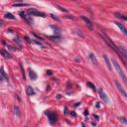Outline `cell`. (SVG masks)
Listing matches in <instances>:
<instances>
[{
  "instance_id": "6da1fadb",
  "label": "cell",
  "mask_w": 127,
  "mask_h": 127,
  "mask_svg": "<svg viewBox=\"0 0 127 127\" xmlns=\"http://www.w3.org/2000/svg\"><path fill=\"white\" fill-rule=\"evenodd\" d=\"M112 63H113V66H114V68H115V69H116V71L119 74V76H120V78L123 80V81L124 82H126L127 83V79H126V77H125V75H124V72L122 71V69H121V68L119 67V65H118V63L115 61V60H112Z\"/></svg>"
},
{
  "instance_id": "7a4b0ae2",
  "label": "cell",
  "mask_w": 127,
  "mask_h": 127,
  "mask_svg": "<svg viewBox=\"0 0 127 127\" xmlns=\"http://www.w3.org/2000/svg\"><path fill=\"white\" fill-rule=\"evenodd\" d=\"M28 14H30L32 16H37V17H46L45 13L37 11V10H35V9H29L28 10Z\"/></svg>"
},
{
  "instance_id": "3957f363",
  "label": "cell",
  "mask_w": 127,
  "mask_h": 127,
  "mask_svg": "<svg viewBox=\"0 0 127 127\" xmlns=\"http://www.w3.org/2000/svg\"><path fill=\"white\" fill-rule=\"evenodd\" d=\"M115 85H116L117 89L119 90V92H120V93L124 96V98H126V99H127V92H126L125 90L123 89V87H122V85L119 83V81H115Z\"/></svg>"
},
{
  "instance_id": "277c9868",
  "label": "cell",
  "mask_w": 127,
  "mask_h": 127,
  "mask_svg": "<svg viewBox=\"0 0 127 127\" xmlns=\"http://www.w3.org/2000/svg\"><path fill=\"white\" fill-rule=\"evenodd\" d=\"M46 114L48 115L51 124H54V123H55V122L57 121V116H56V114H54L53 112H47Z\"/></svg>"
},
{
  "instance_id": "5b68a950",
  "label": "cell",
  "mask_w": 127,
  "mask_h": 127,
  "mask_svg": "<svg viewBox=\"0 0 127 127\" xmlns=\"http://www.w3.org/2000/svg\"><path fill=\"white\" fill-rule=\"evenodd\" d=\"M117 48H118V51L120 53V55L123 56V57H125L127 59V50L122 45H117Z\"/></svg>"
},
{
  "instance_id": "8992f818",
  "label": "cell",
  "mask_w": 127,
  "mask_h": 127,
  "mask_svg": "<svg viewBox=\"0 0 127 127\" xmlns=\"http://www.w3.org/2000/svg\"><path fill=\"white\" fill-rule=\"evenodd\" d=\"M98 92H99V95H100L101 99H103V101H104V102H108V101H109V100H108V97H107L106 93L103 92V89H102V88H99Z\"/></svg>"
},
{
  "instance_id": "52a82bcc",
  "label": "cell",
  "mask_w": 127,
  "mask_h": 127,
  "mask_svg": "<svg viewBox=\"0 0 127 127\" xmlns=\"http://www.w3.org/2000/svg\"><path fill=\"white\" fill-rule=\"evenodd\" d=\"M81 19L85 22V24H86V26L89 28V29H92L93 28V26H92V21H90L87 17H85V16H81Z\"/></svg>"
},
{
  "instance_id": "ba28073f",
  "label": "cell",
  "mask_w": 127,
  "mask_h": 127,
  "mask_svg": "<svg viewBox=\"0 0 127 127\" xmlns=\"http://www.w3.org/2000/svg\"><path fill=\"white\" fill-rule=\"evenodd\" d=\"M115 24H116V26H117V27H118V28L123 32L124 35H127V29H126L122 24H120V23H115Z\"/></svg>"
},
{
  "instance_id": "9c48e42d",
  "label": "cell",
  "mask_w": 127,
  "mask_h": 127,
  "mask_svg": "<svg viewBox=\"0 0 127 127\" xmlns=\"http://www.w3.org/2000/svg\"><path fill=\"white\" fill-rule=\"evenodd\" d=\"M29 75H30V78H31V80H36L37 79V74L33 70V69H30L29 70Z\"/></svg>"
},
{
  "instance_id": "30bf717a",
  "label": "cell",
  "mask_w": 127,
  "mask_h": 127,
  "mask_svg": "<svg viewBox=\"0 0 127 127\" xmlns=\"http://www.w3.org/2000/svg\"><path fill=\"white\" fill-rule=\"evenodd\" d=\"M103 58H104V61H105V63H106V66H107V68H108V69H109L111 70V69H112V67H111V64H110L109 60H108L107 56H104Z\"/></svg>"
},
{
  "instance_id": "8fae6325",
  "label": "cell",
  "mask_w": 127,
  "mask_h": 127,
  "mask_svg": "<svg viewBox=\"0 0 127 127\" xmlns=\"http://www.w3.org/2000/svg\"><path fill=\"white\" fill-rule=\"evenodd\" d=\"M27 94L28 95H34L35 94V92H34V89L31 87V86H27Z\"/></svg>"
},
{
  "instance_id": "7c38bea8",
  "label": "cell",
  "mask_w": 127,
  "mask_h": 127,
  "mask_svg": "<svg viewBox=\"0 0 127 127\" xmlns=\"http://www.w3.org/2000/svg\"><path fill=\"white\" fill-rule=\"evenodd\" d=\"M89 58L92 59V61L93 62V64H94V65H98V62H97V60H96V58L94 57L93 54H90V55H89Z\"/></svg>"
},
{
  "instance_id": "4fadbf2b",
  "label": "cell",
  "mask_w": 127,
  "mask_h": 127,
  "mask_svg": "<svg viewBox=\"0 0 127 127\" xmlns=\"http://www.w3.org/2000/svg\"><path fill=\"white\" fill-rule=\"evenodd\" d=\"M1 54H2V55H3L5 58H8V59H10V58H11V55H10V54H9V53H7V52H5L4 50H2V51H1Z\"/></svg>"
},
{
  "instance_id": "5bb4252c",
  "label": "cell",
  "mask_w": 127,
  "mask_h": 127,
  "mask_svg": "<svg viewBox=\"0 0 127 127\" xmlns=\"http://www.w3.org/2000/svg\"><path fill=\"white\" fill-rule=\"evenodd\" d=\"M5 18H7V19H12V20H15V17H14L11 13H6V14H5Z\"/></svg>"
},
{
  "instance_id": "9a60e30c",
  "label": "cell",
  "mask_w": 127,
  "mask_h": 127,
  "mask_svg": "<svg viewBox=\"0 0 127 127\" xmlns=\"http://www.w3.org/2000/svg\"><path fill=\"white\" fill-rule=\"evenodd\" d=\"M115 16H116V17H118V18H120V19H123V20L127 21V17H124L123 15H121V14H119V13H116V14H115Z\"/></svg>"
},
{
  "instance_id": "2e32d148",
  "label": "cell",
  "mask_w": 127,
  "mask_h": 127,
  "mask_svg": "<svg viewBox=\"0 0 127 127\" xmlns=\"http://www.w3.org/2000/svg\"><path fill=\"white\" fill-rule=\"evenodd\" d=\"M1 76H2L3 79H7V77H6V75H5V71H4V69H3V68H1Z\"/></svg>"
},
{
  "instance_id": "e0dca14e",
  "label": "cell",
  "mask_w": 127,
  "mask_h": 127,
  "mask_svg": "<svg viewBox=\"0 0 127 127\" xmlns=\"http://www.w3.org/2000/svg\"><path fill=\"white\" fill-rule=\"evenodd\" d=\"M87 85L88 86H90V88H92V89H93V90H95V86L92 83V82H87Z\"/></svg>"
},
{
  "instance_id": "ac0fdd59",
  "label": "cell",
  "mask_w": 127,
  "mask_h": 127,
  "mask_svg": "<svg viewBox=\"0 0 127 127\" xmlns=\"http://www.w3.org/2000/svg\"><path fill=\"white\" fill-rule=\"evenodd\" d=\"M119 120H120L121 122H123V123L127 124V120H125V118H124V117H120V118H119Z\"/></svg>"
},
{
  "instance_id": "d6986e66",
  "label": "cell",
  "mask_w": 127,
  "mask_h": 127,
  "mask_svg": "<svg viewBox=\"0 0 127 127\" xmlns=\"http://www.w3.org/2000/svg\"><path fill=\"white\" fill-rule=\"evenodd\" d=\"M15 6H27V4H15Z\"/></svg>"
}]
</instances>
